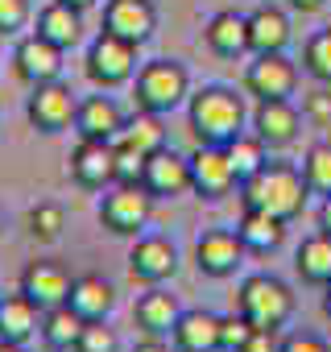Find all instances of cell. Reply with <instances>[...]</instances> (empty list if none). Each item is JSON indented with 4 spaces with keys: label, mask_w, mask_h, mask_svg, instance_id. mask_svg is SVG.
Instances as JSON below:
<instances>
[{
    "label": "cell",
    "mask_w": 331,
    "mask_h": 352,
    "mask_svg": "<svg viewBox=\"0 0 331 352\" xmlns=\"http://www.w3.org/2000/svg\"><path fill=\"white\" fill-rule=\"evenodd\" d=\"M224 153H228V162H232L236 183H249L253 174L269 162V145H265L257 133H240V137H232V141L224 145Z\"/></svg>",
    "instance_id": "29"
},
{
    "label": "cell",
    "mask_w": 331,
    "mask_h": 352,
    "mask_svg": "<svg viewBox=\"0 0 331 352\" xmlns=\"http://www.w3.org/2000/svg\"><path fill=\"white\" fill-rule=\"evenodd\" d=\"M141 187L161 204V199H183L191 195V157L174 153L170 145L157 149L145 157V174H141Z\"/></svg>",
    "instance_id": "11"
},
{
    "label": "cell",
    "mask_w": 331,
    "mask_h": 352,
    "mask_svg": "<svg viewBox=\"0 0 331 352\" xmlns=\"http://www.w3.org/2000/svg\"><path fill=\"white\" fill-rule=\"evenodd\" d=\"M34 21V0H0V38H21Z\"/></svg>",
    "instance_id": "35"
},
{
    "label": "cell",
    "mask_w": 331,
    "mask_h": 352,
    "mask_svg": "<svg viewBox=\"0 0 331 352\" xmlns=\"http://www.w3.org/2000/svg\"><path fill=\"white\" fill-rule=\"evenodd\" d=\"M290 46V17L273 5L249 13V54H282Z\"/></svg>",
    "instance_id": "22"
},
{
    "label": "cell",
    "mask_w": 331,
    "mask_h": 352,
    "mask_svg": "<svg viewBox=\"0 0 331 352\" xmlns=\"http://www.w3.org/2000/svg\"><path fill=\"white\" fill-rule=\"evenodd\" d=\"M38 34L46 42H54L58 50H71L83 38V13L71 9V5H62V0H50V5L38 13Z\"/></svg>",
    "instance_id": "25"
},
{
    "label": "cell",
    "mask_w": 331,
    "mask_h": 352,
    "mask_svg": "<svg viewBox=\"0 0 331 352\" xmlns=\"http://www.w3.org/2000/svg\"><path fill=\"white\" fill-rule=\"evenodd\" d=\"M62 54H67V50H58L54 42H46V38L34 30V34H21V38H17V46H13V71H17V79L30 83V87L54 83V79L62 75Z\"/></svg>",
    "instance_id": "13"
},
{
    "label": "cell",
    "mask_w": 331,
    "mask_h": 352,
    "mask_svg": "<svg viewBox=\"0 0 331 352\" xmlns=\"http://www.w3.org/2000/svg\"><path fill=\"white\" fill-rule=\"evenodd\" d=\"M244 120H249V108L236 87L207 83L187 100V129L195 145H228L232 137L244 133Z\"/></svg>",
    "instance_id": "1"
},
{
    "label": "cell",
    "mask_w": 331,
    "mask_h": 352,
    "mask_svg": "<svg viewBox=\"0 0 331 352\" xmlns=\"http://www.w3.org/2000/svg\"><path fill=\"white\" fill-rule=\"evenodd\" d=\"M302 116H306L310 124H319V129L331 124V87H327V83H319L315 91H306V100H302Z\"/></svg>",
    "instance_id": "38"
},
{
    "label": "cell",
    "mask_w": 331,
    "mask_h": 352,
    "mask_svg": "<svg viewBox=\"0 0 331 352\" xmlns=\"http://www.w3.org/2000/svg\"><path fill=\"white\" fill-rule=\"evenodd\" d=\"M253 331H257V327H253L240 311H236V315H220V352H240Z\"/></svg>",
    "instance_id": "36"
},
{
    "label": "cell",
    "mask_w": 331,
    "mask_h": 352,
    "mask_svg": "<svg viewBox=\"0 0 331 352\" xmlns=\"http://www.w3.org/2000/svg\"><path fill=\"white\" fill-rule=\"evenodd\" d=\"M25 228H30L34 241L54 245V241L62 236V228H67V212H62V204H34L30 216H25Z\"/></svg>",
    "instance_id": "32"
},
{
    "label": "cell",
    "mask_w": 331,
    "mask_h": 352,
    "mask_svg": "<svg viewBox=\"0 0 331 352\" xmlns=\"http://www.w3.org/2000/svg\"><path fill=\"white\" fill-rule=\"evenodd\" d=\"M179 274V249L174 241H166L157 232H141L133 236V249H128V278L141 282V286H161Z\"/></svg>",
    "instance_id": "8"
},
{
    "label": "cell",
    "mask_w": 331,
    "mask_h": 352,
    "mask_svg": "<svg viewBox=\"0 0 331 352\" xmlns=\"http://www.w3.org/2000/svg\"><path fill=\"white\" fill-rule=\"evenodd\" d=\"M232 191H240V183L232 174V162H228L224 145H199L191 153V195L216 204V199H224Z\"/></svg>",
    "instance_id": "10"
},
{
    "label": "cell",
    "mask_w": 331,
    "mask_h": 352,
    "mask_svg": "<svg viewBox=\"0 0 331 352\" xmlns=\"http://www.w3.org/2000/svg\"><path fill=\"white\" fill-rule=\"evenodd\" d=\"M298 67L282 54H253V63L244 67V91L261 104V100H294L298 91Z\"/></svg>",
    "instance_id": "9"
},
{
    "label": "cell",
    "mask_w": 331,
    "mask_h": 352,
    "mask_svg": "<svg viewBox=\"0 0 331 352\" xmlns=\"http://www.w3.org/2000/svg\"><path fill=\"white\" fill-rule=\"evenodd\" d=\"M286 5L294 9V13H302V17H310V13H319L327 0H286Z\"/></svg>",
    "instance_id": "43"
},
{
    "label": "cell",
    "mask_w": 331,
    "mask_h": 352,
    "mask_svg": "<svg viewBox=\"0 0 331 352\" xmlns=\"http://www.w3.org/2000/svg\"><path fill=\"white\" fill-rule=\"evenodd\" d=\"M67 170H71L75 187H83V191L116 187V145L112 141H87V137H79V145L71 149Z\"/></svg>",
    "instance_id": "12"
},
{
    "label": "cell",
    "mask_w": 331,
    "mask_h": 352,
    "mask_svg": "<svg viewBox=\"0 0 331 352\" xmlns=\"http://www.w3.org/2000/svg\"><path fill=\"white\" fill-rule=\"evenodd\" d=\"M240 352H282V340H277V331L273 327H257L249 340H244V348Z\"/></svg>",
    "instance_id": "40"
},
{
    "label": "cell",
    "mask_w": 331,
    "mask_h": 352,
    "mask_svg": "<svg viewBox=\"0 0 331 352\" xmlns=\"http://www.w3.org/2000/svg\"><path fill=\"white\" fill-rule=\"evenodd\" d=\"M294 307H298L294 290H290L282 278H273V274H249V278L240 282V290H236V311H240L253 327H273V331H282V327L290 323Z\"/></svg>",
    "instance_id": "4"
},
{
    "label": "cell",
    "mask_w": 331,
    "mask_h": 352,
    "mask_svg": "<svg viewBox=\"0 0 331 352\" xmlns=\"http://www.w3.org/2000/svg\"><path fill=\"white\" fill-rule=\"evenodd\" d=\"M282 352H331V344L315 331H294L282 340Z\"/></svg>",
    "instance_id": "39"
},
{
    "label": "cell",
    "mask_w": 331,
    "mask_h": 352,
    "mask_svg": "<svg viewBox=\"0 0 331 352\" xmlns=\"http://www.w3.org/2000/svg\"><path fill=\"white\" fill-rule=\"evenodd\" d=\"M179 352H220V315L216 311H183L174 331H170Z\"/></svg>",
    "instance_id": "20"
},
{
    "label": "cell",
    "mask_w": 331,
    "mask_h": 352,
    "mask_svg": "<svg viewBox=\"0 0 331 352\" xmlns=\"http://www.w3.org/2000/svg\"><path fill=\"white\" fill-rule=\"evenodd\" d=\"M62 5H71V9H79V13H91V9L104 5V0H62Z\"/></svg>",
    "instance_id": "44"
},
{
    "label": "cell",
    "mask_w": 331,
    "mask_h": 352,
    "mask_svg": "<svg viewBox=\"0 0 331 352\" xmlns=\"http://www.w3.org/2000/svg\"><path fill=\"white\" fill-rule=\"evenodd\" d=\"M79 331H83V319H79L67 302H62V307H54V311H42V340H46L54 352L75 348Z\"/></svg>",
    "instance_id": "30"
},
{
    "label": "cell",
    "mask_w": 331,
    "mask_h": 352,
    "mask_svg": "<svg viewBox=\"0 0 331 352\" xmlns=\"http://www.w3.org/2000/svg\"><path fill=\"white\" fill-rule=\"evenodd\" d=\"M315 224H319V232L331 236V195H323V204H319V212H315Z\"/></svg>",
    "instance_id": "42"
},
{
    "label": "cell",
    "mask_w": 331,
    "mask_h": 352,
    "mask_svg": "<svg viewBox=\"0 0 331 352\" xmlns=\"http://www.w3.org/2000/svg\"><path fill=\"white\" fill-rule=\"evenodd\" d=\"M124 129V112L116 108L112 96H87L79 100V112H75V133L87 137V141H116Z\"/></svg>",
    "instance_id": "18"
},
{
    "label": "cell",
    "mask_w": 331,
    "mask_h": 352,
    "mask_svg": "<svg viewBox=\"0 0 331 352\" xmlns=\"http://www.w3.org/2000/svg\"><path fill=\"white\" fill-rule=\"evenodd\" d=\"M133 100L141 112L153 116H170L174 108H183L191 100V75L179 58H153L141 63L137 79H133Z\"/></svg>",
    "instance_id": "3"
},
{
    "label": "cell",
    "mask_w": 331,
    "mask_h": 352,
    "mask_svg": "<svg viewBox=\"0 0 331 352\" xmlns=\"http://www.w3.org/2000/svg\"><path fill=\"white\" fill-rule=\"evenodd\" d=\"M294 270H298L302 282L327 286V282H331V236H327V232H310V236L298 245V253H294Z\"/></svg>",
    "instance_id": "27"
},
{
    "label": "cell",
    "mask_w": 331,
    "mask_h": 352,
    "mask_svg": "<svg viewBox=\"0 0 331 352\" xmlns=\"http://www.w3.org/2000/svg\"><path fill=\"white\" fill-rule=\"evenodd\" d=\"M0 352H25V344H9V340H0Z\"/></svg>",
    "instance_id": "46"
},
{
    "label": "cell",
    "mask_w": 331,
    "mask_h": 352,
    "mask_svg": "<svg viewBox=\"0 0 331 352\" xmlns=\"http://www.w3.org/2000/svg\"><path fill=\"white\" fill-rule=\"evenodd\" d=\"M203 38H207V50L220 54V58H240V54H249V13H236V9L216 13V17L203 25Z\"/></svg>",
    "instance_id": "23"
},
{
    "label": "cell",
    "mask_w": 331,
    "mask_h": 352,
    "mask_svg": "<svg viewBox=\"0 0 331 352\" xmlns=\"http://www.w3.org/2000/svg\"><path fill=\"white\" fill-rule=\"evenodd\" d=\"M137 50L141 46H133V42H120V38H112V34H95L91 38V46H87V54H83V71H87V79L100 87V91H112V87H124V83H133L137 79Z\"/></svg>",
    "instance_id": "5"
},
{
    "label": "cell",
    "mask_w": 331,
    "mask_h": 352,
    "mask_svg": "<svg viewBox=\"0 0 331 352\" xmlns=\"http://www.w3.org/2000/svg\"><path fill=\"white\" fill-rule=\"evenodd\" d=\"M302 112L294 108V100H261L253 112V133L269 145V149H290L302 133Z\"/></svg>",
    "instance_id": "17"
},
{
    "label": "cell",
    "mask_w": 331,
    "mask_h": 352,
    "mask_svg": "<svg viewBox=\"0 0 331 352\" xmlns=\"http://www.w3.org/2000/svg\"><path fill=\"white\" fill-rule=\"evenodd\" d=\"M128 352H179L174 340H166V336H145L141 344H133Z\"/></svg>",
    "instance_id": "41"
},
{
    "label": "cell",
    "mask_w": 331,
    "mask_h": 352,
    "mask_svg": "<svg viewBox=\"0 0 331 352\" xmlns=\"http://www.w3.org/2000/svg\"><path fill=\"white\" fill-rule=\"evenodd\" d=\"M71 274L58 265V261H50V257H34L25 270H21V294L30 298V302H38L42 311H54V307H62L67 302V294H71Z\"/></svg>",
    "instance_id": "16"
},
{
    "label": "cell",
    "mask_w": 331,
    "mask_h": 352,
    "mask_svg": "<svg viewBox=\"0 0 331 352\" xmlns=\"http://www.w3.org/2000/svg\"><path fill=\"white\" fill-rule=\"evenodd\" d=\"M153 195L145 187H128V183H116L104 199H100V224L112 232V236H141L149 216H153Z\"/></svg>",
    "instance_id": "6"
},
{
    "label": "cell",
    "mask_w": 331,
    "mask_h": 352,
    "mask_svg": "<svg viewBox=\"0 0 331 352\" xmlns=\"http://www.w3.org/2000/svg\"><path fill=\"white\" fill-rule=\"evenodd\" d=\"M116 145L137 149V153H145V157H149V153H157V149H166L161 116H153V112H141V108H137V116H133V120H124V129H120Z\"/></svg>",
    "instance_id": "28"
},
{
    "label": "cell",
    "mask_w": 331,
    "mask_h": 352,
    "mask_svg": "<svg viewBox=\"0 0 331 352\" xmlns=\"http://www.w3.org/2000/svg\"><path fill=\"white\" fill-rule=\"evenodd\" d=\"M42 331V307L30 302L21 290L17 294H0V340L9 344H30Z\"/></svg>",
    "instance_id": "24"
},
{
    "label": "cell",
    "mask_w": 331,
    "mask_h": 352,
    "mask_svg": "<svg viewBox=\"0 0 331 352\" xmlns=\"http://www.w3.org/2000/svg\"><path fill=\"white\" fill-rule=\"evenodd\" d=\"M75 112H79V100H75V91H71L62 79L30 87V100H25V120H30L38 133L54 137V133L75 129Z\"/></svg>",
    "instance_id": "7"
},
{
    "label": "cell",
    "mask_w": 331,
    "mask_h": 352,
    "mask_svg": "<svg viewBox=\"0 0 331 352\" xmlns=\"http://www.w3.org/2000/svg\"><path fill=\"white\" fill-rule=\"evenodd\" d=\"M112 145H116V141H112ZM141 174H145V153H137V149H124V145H116V183L141 187Z\"/></svg>",
    "instance_id": "37"
},
{
    "label": "cell",
    "mask_w": 331,
    "mask_h": 352,
    "mask_svg": "<svg viewBox=\"0 0 331 352\" xmlns=\"http://www.w3.org/2000/svg\"><path fill=\"white\" fill-rule=\"evenodd\" d=\"M0 232H5V212H0Z\"/></svg>",
    "instance_id": "47"
},
{
    "label": "cell",
    "mask_w": 331,
    "mask_h": 352,
    "mask_svg": "<svg viewBox=\"0 0 331 352\" xmlns=\"http://www.w3.org/2000/svg\"><path fill=\"white\" fill-rule=\"evenodd\" d=\"M323 315H327V319H331V282H327V286H323Z\"/></svg>",
    "instance_id": "45"
},
{
    "label": "cell",
    "mask_w": 331,
    "mask_h": 352,
    "mask_svg": "<svg viewBox=\"0 0 331 352\" xmlns=\"http://www.w3.org/2000/svg\"><path fill=\"white\" fill-rule=\"evenodd\" d=\"M100 30L120 38V42L145 46L157 30V9H153V0H104V25Z\"/></svg>",
    "instance_id": "14"
},
{
    "label": "cell",
    "mask_w": 331,
    "mask_h": 352,
    "mask_svg": "<svg viewBox=\"0 0 331 352\" xmlns=\"http://www.w3.org/2000/svg\"><path fill=\"white\" fill-rule=\"evenodd\" d=\"M67 307L83 319V323H95V319H108L112 307H116V290L108 278L100 274H79L71 282V294H67Z\"/></svg>",
    "instance_id": "19"
},
{
    "label": "cell",
    "mask_w": 331,
    "mask_h": 352,
    "mask_svg": "<svg viewBox=\"0 0 331 352\" xmlns=\"http://www.w3.org/2000/svg\"><path fill=\"white\" fill-rule=\"evenodd\" d=\"M244 253L249 249H244V241L232 228H207L195 241V265H199L203 278H232L240 270Z\"/></svg>",
    "instance_id": "15"
},
{
    "label": "cell",
    "mask_w": 331,
    "mask_h": 352,
    "mask_svg": "<svg viewBox=\"0 0 331 352\" xmlns=\"http://www.w3.org/2000/svg\"><path fill=\"white\" fill-rule=\"evenodd\" d=\"M179 315H183L179 298H174L170 290H161V286H149V290L137 298V307H133V323H137L145 336H170L174 323H179Z\"/></svg>",
    "instance_id": "21"
},
{
    "label": "cell",
    "mask_w": 331,
    "mask_h": 352,
    "mask_svg": "<svg viewBox=\"0 0 331 352\" xmlns=\"http://www.w3.org/2000/svg\"><path fill=\"white\" fill-rule=\"evenodd\" d=\"M236 236L244 241L249 253H273L286 241V220H277L269 212H257V208H244V216L236 224Z\"/></svg>",
    "instance_id": "26"
},
{
    "label": "cell",
    "mask_w": 331,
    "mask_h": 352,
    "mask_svg": "<svg viewBox=\"0 0 331 352\" xmlns=\"http://www.w3.org/2000/svg\"><path fill=\"white\" fill-rule=\"evenodd\" d=\"M75 352H120V340L108 327V319H95V323H83V331L75 340Z\"/></svg>",
    "instance_id": "34"
},
{
    "label": "cell",
    "mask_w": 331,
    "mask_h": 352,
    "mask_svg": "<svg viewBox=\"0 0 331 352\" xmlns=\"http://www.w3.org/2000/svg\"><path fill=\"white\" fill-rule=\"evenodd\" d=\"M302 179L310 195H331V141H315L302 157Z\"/></svg>",
    "instance_id": "31"
},
{
    "label": "cell",
    "mask_w": 331,
    "mask_h": 352,
    "mask_svg": "<svg viewBox=\"0 0 331 352\" xmlns=\"http://www.w3.org/2000/svg\"><path fill=\"white\" fill-rule=\"evenodd\" d=\"M302 71L315 83H327L331 87V25L306 38V46H302Z\"/></svg>",
    "instance_id": "33"
},
{
    "label": "cell",
    "mask_w": 331,
    "mask_h": 352,
    "mask_svg": "<svg viewBox=\"0 0 331 352\" xmlns=\"http://www.w3.org/2000/svg\"><path fill=\"white\" fill-rule=\"evenodd\" d=\"M306 199H310V187L302 179V166H290V162H265L249 183H240V204L244 208L269 212L286 224L294 216H302Z\"/></svg>",
    "instance_id": "2"
}]
</instances>
